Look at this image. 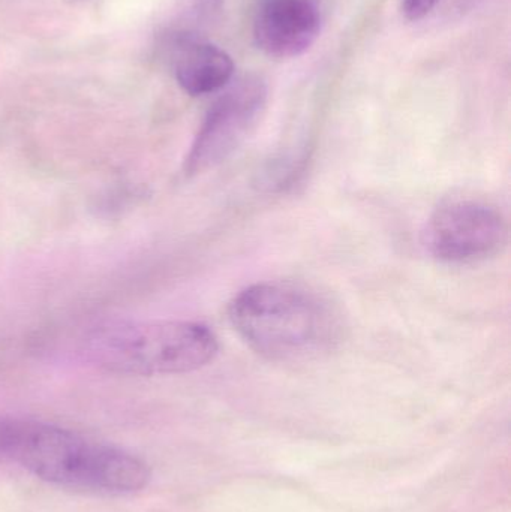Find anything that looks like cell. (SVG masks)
I'll return each instance as SVG.
<instances>
[{
    "label": "cell",
    "instance_id": "6da1fadb",
    "mask_svg": "<svg viewBox=\"0 0 511 512\" xmlns=\"http://www.w3.org/2000/svg\"><path fill=\"white\" fill-rule=\"evenodd\" d=\"M228 315L239 336L269 360L321 357L344 339V318L336 304L296 283L249 286L231 301Z\"/></svg>",
    "mask_w": 511,
    "mask_h": 512
},
{
    "label": "cell",
    "instance_id": "7a4b0ae2",
    "mask_svg": "<svg viewBox=\"0 0 511 512\" xmlns=\"http://www.w3.org/2000/svg\"><path fill=\"white\" fill-rule=\"evenodd\" d=\"M9 460L41 480L72 489L122 495L144 489L150 469L119 448L95 444L38 421H12Z\"/></svg>",
    "mask_w": 511,
    "mask_h": 512
},
{
    "label": "cell",
    "instance_id": "3957f363",
    "mask_svg": "<svg viewBox=\"0 0 511 512\" xmlns=\"http://www.w3.org/2000/svg\"><path fill=\"white\" fill-rule=\"evenodd\" d=\"M218 349L213 331L198 322H114L86 337L83 354L111 372L156 376L201 369Z\"/></svg>",
    "mask_w": 511,
    "mask_h": 512
},
{
    "label": "cell",
    "instance_id": "277c9868",
    "mask_svg": "<svg viewBox=\"0 0 511 512\" xmlns=\"http://www.w3.org/2000/svg\"><path fill=\"white\" fill-rule=\"evenodd\" d=\"M507 222L500 210L477 200L441 204L426 227L429 252L449 264H473L500 254L507 243Z\"/></svg>",
    "mask_w": 511,
    "mask_h": 512
},
{
    "label": "cell",
    "instance_id": "5b68a950",
    "mask_svg": "<svg viewBox=\"0 0 511 512\" xmlns=\"http://www.w3.org/2000/svg\"><path fill=\"white\" fill-rule=\"evenodd\" d=\"M266 102L261 78L245 77L233 84L207 113L186 158V174L204 173L230 158L254 131Z\"/></svg>",
    "mask_w": 511,
    "mask_h": 512
},
{
    "label": "cell",
    "instance_id": "8992f818",
    "mask_svg": "<svg viewBox=\"0 0 511 512\" xmlns=\"http://www.w3.org/2000/svg\"><path fill=\"white\" fill-rule=\"evenodd\" d=\"M321 27L320 0H257L255 44L272 59L302 56L317 42Z\"/></svg>",
    "mask_w": 511,
    "mask_h": 512
},
{
    "label": "cell",
    "instance_id": "52a82bcc",
    "mask_svg": "<svg viewBox=\"0 0 511 512\" xmlns=\"http://www.w3.org/2000/svg\"><path fill=\"white\" fill-rule=\"evenodd\" d=\"M171 63L177 83L191 96L219 92L233 80L234 62L230 54L192 30L174 33Z\"/></svg>",
    "mask_w": 511,
    "mask_h": 512
},
{
    "label": "cell",
    "instance_id": "ba28073f",
    "mask_svg": "<svg viewBox=\"0 0 511 512\" xmlns=\"http://www.w3.org/2000/svg\"><path fill=\"white\" fill-rule=\"evenodd\" d=\"M224 0H179V15L188 24H204L221 11Z\"/></svg>",
    "mask_w": 511,
    "mask_h": 512
},
{
    "label": "cell",
    "instance_id": "9c48e42d",
    "mask_svg": "<svg viewBox=\"0 0 511 512\" xmlns=\"http://www.w3.org/2000/svg\"><path fill=\"white\" fill-rule=\"evenodd\" d=\"M441 0H402V12L408 21H420L428 17Z\"/></svg>",
    "mask_w": 511,
    "mask_h": 512
},
{
    "label": "cell",
    "instance_id": "30bf717a",
    "mask_svg": "<svg viewBox=\"0 0 511 512\" xmlns=\"http://www.w3.org/2000/svg\"><path fill=\"white\" fill-rule=\"evenodd\" d=\"M12 418H0V462L9 460L11 447Z\"/></svg>",
    "mask_w": 511,
    "mask_h": 512
}]
</instances>
